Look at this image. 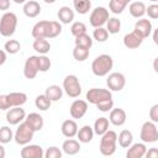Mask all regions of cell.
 Masks as SVG:
<instances>
[{
    "instance_id": "cell-7",
    "label": "cell",
    "mask_w": 158,
    "mask_h": 158,
    "mask_svg": "<svg viewBox=\"0 0 158 158\" xmlns=\"http://www.w3.org/2000/svg\"><path fill=\"white\" fill-rule=\"evenodd\" d=\"M86 101L96 105L98 102L106 100V99H112V94L109 89H102V88H91L86 91Z\"/></svg>"
},
{
    "instance_id": "cell-20",
    "label": "cell",
    "mask_w": 158,
    "mask_h": 158,
    "mask_svg": "<svg viewBox=\"0 0 158 158\" xmlns=\"http://www.w3.org/2000/svg\"><path fill=\"white\" fill-rule=\"evenodd\" d=\"M60 131H62V135L67 138H73L74 136H77V132H78V125L74 120H65L63 121L62 126H60Z\"/></svg>"
},
{
    "instance_id": "cell-10",
    "label": "cell",
    "mask_w": 158,
    "mask_h": 158,
    "mask_svg": "<svg viewBox=\"0 0 158 158\" xmlns=\"http://www.w3.org/2000/svg\"><path fill=\"white\" fill-rule=\"evenodd\" d=\"M40 72V62L38 56H30L23 65V75L27 79H33Z\"/></svg>"
},
{
    "instance_id": "cell-2",
    "label": "cell",
    "mask_w": 158,
    "mask_h": 158,
    "mask_svg": "<svg viewBox=\"0 0 158 158\" xmlns=\"http://www.w3.org/2000/svg\"><path fill=\"white\" fill-rule=\"evenodd\" d=\"M116 143H117V133L115 131L107 130L104 135H101L99 149L100 153L105 157H110L116 152Z\"/></svg>"
},
{
    "instance_id": "cell-49",
    "label": "cell",
    "mask_w": 158,
    "mask_h": 158,
    "mask_svg": "<svg viewBox=\"0 0 158 158\" xmlns=\"http://www.w3.org/2000/svg\"><path fill=\"white\" fill-rule=\"evenodd\" d=\"M10 7V0H0V10L6 11Z\"/></svg>"
},
{
    "instance_id": "cell-17",
    "label": "cell",
    "mask_w": 158,
    "mask_h": 158,
    "mask_svg": "<svg viewBox=\"0 0 158 158\" xmlns=\"http://www.w3.org/2000/svg\"><path fill=\"white\" fill-rule=\"evenodd\" d=\"M25 122H26V123H27L35 132L41 131V130L43 128V125H44L43 117H42L40 114H37V112H31V114L26 115V117H25Z\"/></svg>"
},
{
    "instance_id": "cell-46",
    "label": "cell",
    "mask_w": 158,
    "mask_h": 158,
    "mask_svg": "<svg viewBox=\"0 0 158 158\" xmlns=\"http://www.w3.org/2000/svg\"><path fill=\"white\" fill-rule=\"evenodd\" d=\"M149 118L153 122H158V104H154L149 110Z\"/></svg>"
},
{
    "instance_id": "cell-36",
    "label": "cell",
    "mask_w": 158,
    "mask_h": 158,
    "mask_svg": "<svg viewBox=\"0 0 158 158\" xmlns=\"http://www.w3.org/2000/svg\"><path fill=\"white\" fill-rule=\"evenodd\" d=\"M14 139V132L9 126H1L0 127V143L6 144L10 143Z\"/></svg>"
},
{
    "instance_id": "cell-30",
    "label": "cell",
    "mask_w": 158,
    "mask_h": 158,
    "mask_svg": "<svg viewBox=\"0 0 158 158\" xmlns=\"http://www.w3.org/2000/svg\"><path fill=\"white\" fill-rule=\"evenodd\" d=\"M93 130H94V133H96L98 136L104 135L109 130V118H106V117H99V118H96L95 122H94Z\"/></svg>"
},
{
    "instance_id": "cell-6",
    "label": "cell",
    "mask_w": 158,
    "mask_h": 158,
    "mask_svg": "<svg viewBox=\"0 0 158 158\" xmlns=\"http://www.w3.org/2000/svg\"><path fill=\"white\" fill-rule=\"evenodd\" d=\"M139 138L143 143H154L158 141V128L156 126V122L153 121H146L143 122L139 132Z\"/></svg>"
},
{
    "instance_id": "cell-24",
    "label": "cell",
    "mask_w": 158,
    "mask_h": 158,
    "mask_svg": "<svg viewBox=\"0 0 158 158\" xmlns=\"http://www.w3.org/2000/svg\"><path fill=\"white\" fill-rule=\"evenodd\" d=\"M47 28H48V20L38 21L32 27V37L33 38H47Z\"/></svg>"
},
{
    "instance_id": "cell-42",
    "label": "cell",
    "mask_w": 158,
    "mask_h": 158,
    "mask_svg": "<svg viewBox=\"0 0 158 158\" xmlns=\"http://www.w3.org/2000/svg\"><path fill=\"white\" fill-rule=\"evenodd\" d=\"M95 106H96L98 110L101 111V112H109V111L114 107V100H112V99H106V100H102V101L98 102Z\"/></svg>"
},
{
    "instance_id": "cell-51",
    "label": "cell",
    "mask_w": 158,
    "mask_h": 158,
    "mask_svg": "<svg viewBox=\"0 0 158 158\" xmlns=\"http://www.w3.org/2000/svg\"><path fill=\"white\" fill-rule=\"evenodd\" d=\"M4 157H5V148L2 143H0V158H4Z\"/></svg>"
},
{
    "instance_id": "cell-12",
    "label": "cell",
    "mask_w": 158,
    "mask_h": 158,
    "mask_svg": "<svg viewBox=\"0 0 158 158\" xmlns=\"http://www.w3.org/2000/svg\"><path fill=\"white\" fill-rule=\"evenodd\" d=\"M88 111V101L86 100H81V99H77L72 102L70 107H69V114L72 116V118H81Z\"/></svg>"
},
{
    "instance_id": "cell-43",
    "label": "cell",
    "mask_w": 158,
    "mask_h": 158,
    "mask_svg": "<svg viewBox=\"0 0 158 158\" xmlns=\"http://www.w3.org/2000/svg\"><path fill=\"white\" fill-rule=\"evenodd\" d=\"M38 62H40V72H47L51 68V59L46 54H40L38 56Z\"/></svg>"
},
{
    "instance_id": "cell-32",
    "label": "cell",
    "mask_w": 158,
    "mask_h": 158,
    "mask_svg": "<svg viewBox=\"0 0 158 158\" xmlns=\"http://www.w3.org/2000/svg\"><path fill=\"white\" fill-rule=\"evenodd\" d=\"M62 32V25L58 21H48L47 38H56Z\"/></svg>"
},
{
    "instance_id": "cell-37",
    "label": "cell",
    "mask_w": 158,
    "mask_h": 158,
    "mask_svg": "<svg viewBox=\"0 0 158 158\" xmlns=\"http://www.w3.org/2000/svg\"><path fill=\"white\" fill-rule=\"evenodd\" d=\"M89 54H90V49H88V48H83V47L75 46L74 49H73V57H74V59L78 60V62H84V60H86L88 57H89Z\"/></svg>"
},
{
    "instance_id": "cell-22",
    "label": "cell",
    "mask_w": 158,
    "mask_h": 158,
    "mask_svg": "<svg viewBox=\"0 0 158 158\" xmlns=\"http://www.w3.org/2000/svg\"><path fill=\"white\" fill-rule=\"evenodd\" d=\"M146 151H147V147L144 143H132L128 147L126 157L127 158H142L144 157Z\"/></svg>"
},
{
    "instance_id": "cell-35",
    "label": "cell",
    "mask_w": 158,
    "mask_h": 158,
    "mask_svg": "<svg viewBox=\"0 0 158 158\" xmlns=\"http://www.w3.org/2000/svg\"><path fill=\"white\" fill-rule=\"evenodd\" d=\"M51 104H52V101H51L44 94L38 95V96H36V99H35V105H36V107H37L38 110H41V111H47V110L51 107Z\"/></svg>"
},
{
    "instance_id": "cell-29",
    "label": "cell",
    "mask_w": 158,
    "mask_h": 158,
    "mask_svg": "<svg viewBox=\"0 0 158 158\" xmlns=\"http://www.w3.org/2000/svg\"><path fill=\"white\" fill-rule=\"evenodd\" d=\"M32 47L40 54H47L51 49V44L46 38H35Z\"/></svg>"
},
{
    "instance_id": "cell-26",
    "label": "cell",
    "mask_w": 158,
    "mask_h": 158,
    "mask_svg": "<svg viewBox=\"0 0 158 158\" xmlns=\"http://www.w3.org/2000/svg\"><path fill=\"white\" fill-rule=\"evenodd\" d=\"M128 12L135 19H141L146 14V5L142 1H133L128 6Z\"/></svg>"
},
{
    "instance_id": "cell-28",
    "label": "cell",
    "mask_w": 158,
    "mask_h": 158,
    "mask_svg": "<svg viewBox=\"0 0 158 158\" xmlns=\"http://www.w3.org/2000/svg\"><path fill=\"white\" fill-rule=\"evenodd\" d=\"M117 142H118V146L122 147V148H128L132 142H133V135L131 131L128 130H122L118 136H117Z\"/></svg>"
},
{
    "instance_id": "cell-19",
    "label": "cell",
    "mask_w": 158,
    "mask_h": 158,
    "mask_svg": "<svg viewBox=\"0 0 158 158\" xmlns=\"http://www.w3.org/2000/svg\"><path fill=\"white\" fill-rule=\"evenodd\" d=\"M23 14L30 17V19H33V17H37L40 14H41V5L35 1V0H27L25 4H23Z\"/></svg>"
},
{
    "instance_id": "cell-14",
    "label": "cell",
    "mask_w": 158,
    "mask_h": 158,
    "mask_svg": "<svg viewBox=\"0 0 158 158\" xmlns=\"http://www.w3.org/2000/svg\"><path fill=\"white\" fill-rule=\"evenodd\" d=\"M133 31H136L142 38H147L151 36L152 31H153V26H152V22L148 20V19H139L136 21L135 23V28Z\"/></svg>"
},
{
    "instance_id": "cell-52",
    "label": "cell",
    "mask_w": 158,
    "mask_h": 158,
    "mask_svg": "<svg viewBox=\"0 0 158 158\" xmlns=\"http://www.w3.org/2000/svg\"><path fill=\"white\" fill-rule=\"evenodd\" d=\"M15 4H25L27 0H12Z\"/></svg>"
},
{
    "instance_id": "cell-54",
    "label": "cell",
    "mask_w": 158,
    "mask_h": 158,
    "mask_svg": "<svg viewBox=\"0 0 158 158\" xmlns=\"http://www.w3.org/2000/svg\"><path fill=\"white\" fill-rule=\"evenodd\" d=\"M43 1H44L46 4H54L57 0H43Z\"/></svg>"
},
{
    "instance_id": "cell-25",
    "label": "cell",
    "mask_w": 158,
    "mask_h": 158,
    "mask_svg": "<svg viewBox=\"0 0 158 158\" xmlns=\"http://www.w3.org/2000/svg\"><path fill=\"white\" fill-rule=\"evenodd\" d=\"M57 16H58L59 22H62L64 25H68V23H72L73 20H74V11L69 6H62L58 10Z\"/></svg>"
},
{
    "instance_id": "cell-56",
    "label": "cell",
    "mask_w": 158,
    "mask_h": 158,
    "mask_svg": "<svg viewBox=\"0 0 158 158\" xmlns=\"http://www.w3.org/2000/svg\"><path fill=\"white\" fill-rule=\"evenodd\" d=\"M149 1H152V2H156V1H158V0H149Z\"/></svg>"
},
{
    "instance_id": "cell-55",
    "label": "cell",
    "mask_w": 158,
    "mask_h": 158,
    "mask_svg": "<svg viewBox=\"0 0 158 158\" xmlns=\"http://www.w3.org/2000/svg\"><path fill=\"white\" fill-rule=\"evenodd\" d=\"M121 1H122V2L125 4V5H128V4H130V2L132 1V0H121Z\"/></svg>"
},
{
    "instance_id": "cell-11",
    "label": "cell",
    "mask_w": 158,
    "mask_h": 158,
    "mask_svg": "<svg viewBox=\"0 0 158 158\" xmlns=\"http://www.w3.org/2000/svg\"><path fill=\"white\" fill-rule=\"evenodd\" d=\"M25 117H26V111L21 106L10 107L9 110H6V121L11 126L19 125L25 120Z\"/></svg>"
},
{
    "instance_id": "cell-15",
    "label": "cell",
    "mask_w": 158,
    "mask_h": 158,
    "mask_svg": "<svg viewBox=\"0 0 158 158\" xmlns=\"http://www.w3.org/2000/svg\"><path fill=\"white\" fill-rule=\"evenodd\" d=\"M126 111L121 107H116V109H111L110 110V115H109V122L112 123L114 126H122L126 122Z\"/></svg>"
},
{
    "instance_id": "cell-48",
    "label": "cell",
    "mask_w": 158,
    "mask_h": 158,
    "mask_svg": "<svg viewBox=\"0 0 158 158\" xmlns=\"http://www.w3.org/2000/svg\"><path fill=\"white\" fill-rule=\"evenodd\" d=\"M147 158H157L158 157V149L157 148H151L148 151H146V154H144Z\"/></svg>"
},
{
    "instance_id": "cell-1",
    "label": "cell",
    "mask_w": 158,
    "mask_h": 158,
    "mask_svg": "<svg viewBox=\"0 0 158 158\" xmlns=\"http://www.w3.org/2000/svg\"><path fill=\"white\" fill-rule=\"evenodd\" d=\"M114 67V59L109 54H100L91 63V72L96 77H105L107 75Z\"/></svg>"
},
{
    "instance_id": "cell-9",
    "label": "cell",
    "mask_w": 158,
    "mask_h": 158,
    "mask_svg": "<svg viewBox=\"0 0 158 158\" xmlns=\"http://www.w3.org/2000/svg\"><path fill=\"white\" fill-rule=\"evenodd\" d=\"M106 85L110 91H121L126 85V78L120 72H114L107 75Z\"/></svg>"
},
{
    "instance_id": "cell-38",
    "label": "cell",
    "mask_w": 158,
    "mask_h": 158,
    "mask_svg": "<svg viewBox=\"0 0 158 158\" xmlns=\"http://www.w3.org/2000/svg\"><path fill=\"white\" fill-rule=\"evenodd\" d=\"M4 49L9 54H16L21 49V44L17 40H9L4 44Z\"/></svg>"
},
{
    "instance_id": "cell-53",
    "label": "cell",
    "mask_w": 158,
    "mask_h": 158,
    "mask_svg": "<svg viewBox=\"0 0 158 158\" xmlns=\"http://www.w3.org/2000/svg\"><path fill=\"white\" fill-rule=\"evenodd\" d=\"M153 38H154V43L158 44V40H157V31H154V35H153Z\"/></svg>"
},
{
    "instance_id": "cell-3",
    "label": "cell",
    "mask_w": 158,
    "mask_h": 158,
    "mask_svg": "<svg viewBox=\"0 0 158 158\" xmlns=\"http://www.w3.org/2000/svg\"><path fill=\"white\" fill-rule=\"evenodd\" d=\"M17 27V16L14 12H5L0 17V35L4 37H11Z\"/></svg>"
},
{
    "instance_id": "cell-4",
    "label": "cell",
    "mask_w": 158,
    "mask_h": 158,
    "mask_svg": "<svg viewBox=\"0 0 158 158\" xmlns=\"http://www.w3.org/2000/svg\"><path fill=\"white\" fill-rule=\"evenodd\" d=\"M33 135H35V131L25 122V120L22 122L19 123V127L16 128L15 133H14V139L17 144L20 146H25L27 143H30L33 138Z\"/></svg>"
},
{
    "instance_id": "cell-39",
    "label": "cell",
    "mask_w": 158,
    "mask_h": 158,
    "mask_svg": "<svg viewBox=\"0 0 158 158\" xmlns=\"http://www.w3.org/2000/svg\"><path fill=\"white\" fill-rule=\"evenodd\" d=\"M70 32L74 37H77L79 35H83V33H86V26L81 21H75L70 26Z\"/></svg>"
},
{
    "instance_id": "cell-34",
    "label": "cell",
    "mask_w": 158,
    "mask_h": 158,
    "mask_svg": "<svg viewBox=\"0 0 158 158\" xmlns=\"http://www.w3.org/2000/svg\"><path fill=\"white\" fill-rule=\"evenodd\" d=\"M75 46L90 49V48H91V46H93V38H91L88 33L79 35V36H77V37H75Z\"/></svg>"
},
{
    "instance_id": "cell-27",
    "label": "cell",
    "mask_w": 158,
    "mask_h": 158,
    "mask_svg": "<svg viewBox=\"0 0 158 158\" xmlns=\"http://www.w3.org/2000/svg\"><path fill=\"white\" fill-rule=\"evenodd\" d=\"M44 95H46L52 102H53V101H58V100H60L62 96H63V88H60L59 85H56V84L49 85V86H47V89H46V91H44Z\"/></svg>"
},
{
    "instance_id": "cell-41",
    "label": "cell",
    "mask_w": 158,
    "mask_h": 158,
    "mask_svg": "<svg viewBox=\"0 0 158 158\" xmlns=\"http://www.w3.org/2000/svg\"><path fill=\"white\" fill-rule=\"evenodd\" d=\"M125 7H126V5L122 1H120V0H110V2H109V9L115 15L122 14V11L125 10Z\"/></svg>"
},
{
    "instance_id": "cell-8",
    "label": "cell",
    "mask_w": 158,
    "mask_h": 158,
    "mask_svg": "<svg viewBox=\"0 0 158 158\" xmlns=\"http://www.w3.org/2000/svg\"><path fill=\"white\" fill-rule=\"evenodd\" d=\"M109 17H110L109 16V10L104 6H98L91 11V14L89 16V22L94 28L95 27H101L106 23Z\"/></svg>"
},
{
    "instance_id": "cell-31",
    "label": "cell",
    "mask_w": 158,
    "mask_h": 158,
    "mask_svg": "<svg viewBox=\"0 0 158 158\" xmlns=\"http://www.w3.org/2000/svg\"><path fill=\"white\" fill-rule=\"evenodd\" d=\"M73 6L78 14L85 15L91 9V1L90 0H73Z\"/></svg>"
},
{
    "instance_id": "cell-16",
    "label": "cell",
    "mask_w": 158,
    "mask_h": 158,
    "mask_svg": "<svg viewBox=\"0 0 158 158\" xmlns=\"http://www.w3.org/2000/svg\"><path fill=\"white\" fill-rule=\"evenodd\" d=\"M143 40L144 38H142L136 31H132V32H128L123 36V44L128 49H136L142 44Z\"/></svg>"
},
{
    "instance_id": "cell-50",
    "label": "cell",
    "mask_w": 158,
    "mask_h": 158,
    "mask_svg": "<svg viewBox=\"0 0 158 158\" xmlns=\"http://www.w3.org/2000/svg\"><path fill=\"white\" fill-rule=\"evenodd\" d=\"M6 62V52L0 49V65H2Z\"/></svg>"
},
{
    "instance_id": "cell-5",
    "label": "cell",
    "mask_w": 158,
    "mask_h": 158,
    "mask_svg": "<svg viewBox=\"0 0 158 158\" xmlns=\"http://www.w3.org/2000/svg\"><path fill=\"white\" fill-rule=\"evenodd\" d=\"M63 90L69 98H78L81 94V85L79 79L74 74H69L63 79Z\"/></svg>"
},
{
    "instance_id": "cell-45",
    "label": "cell",
    "mask_w": 158,
    "mask_h": 158,
    "mask_svg": "<svg viewBox=\"0 0 158 158\" xmlns=\"http://www.w3.org/2000/svg\"><path fill=\"white\" fill-rule=\"evenodd\" d=\"M146 14L148 15L149 19L156 20L158 19V5L157 4H152L148 7H146Z\"/></svg>"
},
{
    "instance_id": "cell-23",
    "label": "cell",
    "mask_w": 158,
    "mask_h": 158,
    "mask_svg": "<svg viewBox=\"0 0 158 158\" xmlns=\"http://www.w3.org/2000/svg\"><path fill=\"white\" fill-rule=\"evenodd\" d=\"M77 137H78V141L81 142V143L91 142L93 138H94V130H93V127L89 126V125H85L81 128H78Z\"/></svg>"
},
{
    "instance_id": "cell-40",
    "label": "cell",
    "mask_w": 158,
    "mask_h": 158,
    "mask_svg": "<svg viewBox=\"0 0 158 158\" xmlns=\"http://www.w3.org/2000/svg\"><path fill=\"white\" fill-rule=\"evenodd\" d=\"M93 37L94 40H96L98 42H105L107 38H109V32L106 28H104L102 26L101 27H95L94 32H93Z\"/></svg>"
},
{
    "instance_id": "cell-21",
    "label": "cell",
    "mask_w": 158,
    "mask_h": 158,
    "mask_svg": "<svg viewBox=\"0 0 158 158\" xmlns=\"http://www.w3.org/2000/svg\"><path fill=\"white\" fill-rule=\"evenodd\" d=\"M62 151L68 156H75L80 151V142L73 138H68L62 144Z\"/></svg>"
},
{
    "instance_id": "cell-13",
    "label": "cell",
    "mask_w": 158,
    "mask_h": 158,
    "mask_svg": "<svg viewBox=\"0 0 158 158\" xmlns=\"http://www.w3.org/2000/svg\"><path fill=\"white\" fill-rule=\"evenodd\" d=\"M22 158H43L44 152L43 148L38 144H25L20 152Z\"/></svg>"
},
{
    "instance_id": "cell-18",
    "label": "cell",
    "mask_w": 158,
    "mask_h": 158,
    "mask_svg": "<svg viewBox=\"0 0 158 158\" xmlns=\"http://www.w3.org/2000/svg\"><path fill=\"white\" fill-rule=\"evenodd\" d=\"M6 99H7V104L9 107H15V106H22L26 101H27V95L25 93H19V91H14L10 94H6Z\"/></svg>"
},
{
    "instance_id": "cell-47",
    "label": "cell",
    "mask_w": 158,
    "mask_h": 158,
    "mask_svg": "<svg viewBox=\"0 0 158 158\" xmlns=\"http://www.w3.org/2000/svg\"><path fill=\"white\" fill-rule=\"evenodd\" d=\"M9 104H7V99L6 95H0V110H9Z\"/></svg>"
},
{
    "instance_id": "cell-33",
    "label": "cell",
    "mask_w": 158,
    "mask_h": 158,
    "mask_svg": "<svg viewBox=\"0 0 158 158\" xmlns=\"http://www.w3.org/2000/svg\"><path fill=\"white\" fill-rule=\"evenodd\" d=\"M106 30L111 35H116L121 30V21L117 17H109L106 21Z\"/></svg>"
},
{
    "instance_id": "cell-44",
    "label": "cell",
    "mask_w": 158,
    "mask_h": 158,
    "mask_svg": "<svg viewBox=\"0 0 158 158\" xmlns=\"http://www.w3.org/2000/svg\"><path fill=\"white\" fill-rule=\"evenodd\" d=\"M44 157L46 158H60L62 157V151L58 147L52 146V147L47 148V151L44 152Z\"/></svg>"
}]
</instances>
